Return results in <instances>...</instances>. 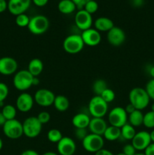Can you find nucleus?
I'll return each mask as SVG.
<instances>
[{"mask_svg":"<svg viewBox=\"0 0 154 155\" xmlns=\"http://www.w3.org/2000/svg\"><path fill=\"white\" fill-rule=\"evenodd\" d=\"M129 103L132 104L136 110H143L149 104V95L146 93L145 89L141 87L133 88L128 95Z\"/></svg>","mask_w":154,"mask_h":155,"instance_id":"nucleus-1","label":"nucleus"},{"mask_svg":"<svg viewBox=\"0 0 154 155\" xmlns=\"http://www.w3.org/2000/svg\"><path fill=\"white\" fill-rule=\"evenodd\" d=\"M33 76L27 70L17 71L13 78V85L16 89L26 92L33 86Z\"/></svg>","mask_w":154,"mask_h":155,"instance_id":"nucleus-2","label":"nucleus"},{"mask_svg":"<svg viewBox=\"0 0 154 155\" xmlns=\"http://www.w3.org/2000/svg\"><path fill=\"white\" fill-rule=\"evenodd\" d=\"M49 27V21L44 15H38L30 18L27 28L33 35H42L45 33Z\"/></svg>","mask_w":154,"mask_h":155,"instance_id":"nucleus-3","label":"nucleus"},{"mask_svg":"<svg viewBox=\"0 0 154 155\" xmlns=\"http://www.w3.org/2000/svg\"><path fill=\"white\" fill-rule=\"evenodd\" d=\"M84 46L85 44L81 35L79 34L69 35L63 42V50L68 54H78L84 48Z\"/></svg>","mask_w":154,"mask_h":155,"instance_id":"nucleus-4","label":"nucleus"},{"mask_svg":"<svg viewBox=\"0 0 154 155\" xmlns=\"http://www.w3.org/2000/svg\"><path fill=\"white\" fill-rule=\"evenodd\" d=\"M88 111L92 117L103 118L108 111V104L101 96L95 95L89 101Z\"/></svg>","mask_w":154,"mask_h":155,"instance_id":"nucleus-5","label":"nucleus"},{"mask_svg":"<svg viewBox=\"0 0 154 155\" xmlns=\"http://www.w3.org/2000/svg\"><path fill=\"white\" fill-rule=\"evenodd\" d=\"M42 124L36 117H29L23 123L24 135L29 139H34L41 133Z\"/></svg>","mask_w":154,"mask_h":155,"instance_id":"nucleus-6","label":"nucleus"},{"mask_svg":"<svg viewBox=\"0 0 154 155\" xmlns=\"http://www.w3.org/2000/svg\"><path fill=\"white\" fill-rule=\"evenodd\" d=\"M82 147L86 151L90 153H96L104 148V139L103 136L89 133L82 141Z\"/></svg>","mask_w":154,"mask_h":155,"instance_id":"nucleus-7","label":"nucleus"},{"mask_svg":"<svg viewBox=\"0 0 154 155\" xmlns=\"http://www.w3.org/2000/svg\"><path fill=\"white\" fill-rule=\"evenodd\" d=\"M2 130L5 136L10 139H18L24 135L23 124L17 119L6 121Z\"/></svg>","mask_w":154,"mask_h":155,"instance_id":"nucleus-8","label":"nucleus"},{"mask_svg":"<svg viewBox=\"0 0 154 155\" xmlns=\"http://www.w3.org/2000/svg\"><path fill=\"white\" fill-rule=\"evenodd\" d=\"M128 114L125 108L122 107H115L109 112L108 120L110 126L121 128L128 123Z\"/></svg>","mask_w":154,"mask_h":155,"instance_id":"nucleus-9","label":"nucleus"},{"mask_svg":"<svg viewBox=\"0 0 154 155\" xmlns=\"http://www.w3.org/2000/svg\"><path fill=\"white\" fill-rule=\"evenodd\" d=\"M56 95L51 90L47 89H40L35 93L34 101L41 107H50L53 105Z\"/></svg>","mask_w":154,"mask_h":155,"instance_id":"nucleus-10","label":"nucleus"},{"mask_svg":"<svg viewBox=\"0 0 154 155\" xmlns=\"http://www.w3.org/2000/svg\"><path fill=\"white\" fill-rule=\"evenodd\" d=\"M75 24L79 30H84L91 28L93 19L91 14L88 13L84 9L79 10L75 15Z\"/></svg>","mask_w":154,"mask_h":155,"instance_id":"nucleus-11","label":"nucleus"},{"mask_svg":"<svg viewBox=\"0 0 154 155\" xmlns=\"http://www.w3.org/2000/svg\"><path fill=\"white\" fill-rule=\"evenodd\" d=\"M34 98L28 92L20 94L16 99V108L22 113H27L32 110L34 104Z\"/></svg>","mask_w":154,"mask_h":155,"instance_id":"nucleus-12","label":"nucleus"},{"mask_svg":"<svg viewBox=\"0 0 154 155\" xmlns=\"http://www.w3.org/2000/svg\"><path fill=\"white\" fill-rule=\"evenodd\" d=\"M31 2L32 0H8V10L15 16L24 14L30 7Z\"/></svg>","mask_w":154,"mask_h":155,"instance_id":"nucleus-13","label":"nucleus"},{"mask_svg":"<svg viewBox=\"0 0 154 155\" xmlns=\"http://www.w3.org/2000/svg\"><path fill=\"white\" fill-rule=\"evenodd\" d=\"M57 150L60 155H73L76 150V145L72 139L63 136L57 143Z\"/></svg>","mask_w":154,"mask_h":155,"instance_id":"nucleus-14","label":"nucleus"},{"mask_svg":"<svg viewBox=\"0 0 154 155\" xmlns=\"http://www.w3.org/2000/svg\"><path fill=\"white\" fill-rule=\"evenodd\" d=\"M150 143L149 133L146 131L137 132L131 140V145L134 147L136 151H144Z\"/></svg>","mask_w":154,"mask_h":155,"instance_id":"nucleus-15","label":"nucleus"},{"mask_svg":"<svg viewBox=\"0 0 154 155\" xmlns=\"http://www.w3.org/2000/svg\"><path fill=\"white\" fill-rule=\"evenodd\" d=\"M18 68V64L11 57H2L0 59V74L10 76L14 74Z\"/></svg>","mask_w":154,"mask_h":155,"instance_id":"nucleus-16","label":"nucleus"},{"mask_svg":"<svg viewBox=\"0 0 154 155\" xmlns=\"http://www.w3.org/2000/svg\"><path fill=\"white\" fill-rule=\"evenodd\" d=\"M107 39L110 45L113 46H119L124 43L126 36L122 29L114 26L111 30L107 32Z\"/></svg>","mask_w":154,"mask_h":155,"instance_id":"nucleus-17","label":"nucleus"},{"mask_svg":"<svg viewBox=\"0 0 154 155\" xmlns=\"http://www.w3.org/2000/svg\"><path fill=\"white\" fill-rule=\"evenodd\" d=\"M81 37L85 45L88 46H96L101 42V33L96 29L90 28L84 30L82 33Z\"/></svg>","mask_w":154,"mask_h":155,"instance_id":"nucleus-18","label":"nucleus"},{"mask_svg":"<svg viewBox=\"0 0 154 155\" xmlns=\"http://www.w3.org/2000/svg\"><path fill=\"white\" fill-rule=\"evenodd\" d=\"M107 124L104 118L92 117L88 128L89 129L90 133L103 136L106 129L107 128Z\"/></svg>","mask_w":154,"mask_h":155,"instance_id":"nucleus-19","label":"nucleus"},{"mask_svg":"<svg viewBox=\"0 0 154 155\" xmlns=\"http://www.w3.org/2000/svg\"><path fill=\"white\" fill-rule=\"evenodd\" d=\"M114 27V23L110 18L106 17H100L95 21V29L98 31L108 32Z\"/></svg>","mask_w":154,"mask_h":155,"instance_id":"nucleus-20","label":"nucleus"},{"mask_svg":"<svg viewBox=\"0 0 154 155\" xmlns=\"http://www.w3.org/2000/svg\"><path fill=\"white\" fill-rule=\"evenodd\" d=\"M91 118L85 113H78L72 117V124L75 129H87Z\"/></svg>","mask_w":154,"mask_h":155,"instance_id":"nucleus-21","label":"nucleus"},{"mask_svg":"<svg viewBox=\"0 0 154 155\" xmlns=\"http://www.w3.org/2000/svg\"><path fill=\"white\" fill-rule=\"evenodd\" d=\"M43 62L39 58H33L29 62L27 71L34 77H37L40 75L43 71Z\"/></svg>","mask_w":154,"mask_h":155,"instance_id":"nucleus-22","label":"nucleus"},{"mask_svg":"<svg viewBox=\"0 0 154 155\" xmlns=\"http://www.w3.org/2000/svg\"><path fill=\"white\" fill-rule=\"evenodd\" d=\"M57 8L60 13L69 15L73 13L77 8L72 0H61L57 5Z\"/></svg>","mask_w":154,"mask_h":155,"instance_id":"nucleus-23","label":"nucleus"},{"mask_svg":"<svg viewBox=\"0 0 154 155\" xmlns=\"http://www.w3.org/2000/svg\"><path fill=\"white\" fill-rule=\"evenodd\" d=\"M53 105L54 106V107H55L57 111L64 112L67 110L69 107V99L65 95H56Z\"/></svg>","mask_w":154,"mask_h":155,"instance_id":"nucleus-24","label":"nucleus"},{"mask_svg":"<svg viewBox=\"0 0 154 155\" xmlns=\"http://www.w3.org/2000/svg\"><path fill=\"white\" fill-rule=\"evenodd\" d=\"M104 139L106 140L110 141V142H113L121 137V130L120 128L113 127V126H109L106 129L104 135H103Z\"/></svg>","mask_w":154,"mask_h":155,"instance_id":"nucleus-25","label":"nucleus"},{"mask_svg":"<svg viewBox=\"0 0 154 155\" xmlns=\"http://www.w3.org/2000/svg\"><path fill=\"white\" fill-rule=\"evenodd\" d=\"M128 124H131L134 127H138L143 125V114L142 110H135L133 113L128 115Z\"/></svg>","mask_w":154,"mask_h":155,"instance_id":"nucleus-26","label":"nucleus"},{"mask_svg":"<svg viewBox=\"0 0 154 155\" xmlns=\"http://www.w3.org/2000/svg\"><path fill=\"white\" fill-rule=\"evenodd\" d=\"M121 130V137L123 138L125 140H132L134 136H135L136 131L135 128L131 125V124H128L123 126L120 128Z\"/></svg>","mask_w":154,"mask_h":155,"instance_id":"nucleus-27","label":"nucleus"},{"mask_svg":"<svg viewBox=\"0 0 154 155\" xmlns=\"http://www.w3.org/2000/svg\"><path fill=\"white\" fill-rule=\"evenodd\" d=\"M1 112L6 120H11L15 119L16 117L17 108L16 107L11 105V104H6V105L3 106Z\"/></svg>","mask_w":154,"mask_h":155,"instance_id":"nucleus-28","label":"nucleus"},{"mask_svg":"<svg viewBox=\"0 0 154 155\" xmlns=\"http://www.w3.org/2000/svg\"><path fill=\"white\" fill-rule=\"evenodd\" d=\"M107 83L105 80H97L94 82L93 85H92V90L93 92L95 94V95L98 96H101V94L103 93L104 90L107 89Z\"/></svg>","mask_w":154,"mask_h":155,"instance_id":"nucleus-29","label":"nucleus"},{"mask_svg":"<svg viewBox=\"0 0 154 155\" xmlns=\"http://www.w3.org/2000/svg\"><path fill=\"white\" fill-rule=\"evenodd\" d=\"M63 137L61 132L57 129H51L47 133V138L48 141L52 143H57L61 140Z\"/></svg>","mask_w":154,"mask_h":155,"instance_id":"nucleus-30","label":"nucleus"},{"mask_svg":"<svg viewBox=\"0 0 154 155\" xmlns=\"http://www.w3.org/2000/svg\"><path fill=\"white\" fill-rule=\"evenodd\" d=\"M143 125L146 128L154 129V112L152 110L146 112L143 114Z\"/></svg>","mask_w":154,"mask_h":155,"instance_id":"nucleus-31","label":"nucleus"},{"mask_svg":"<svg viewBox=\"0 0 154 155\" xmlns=\"http://www.w3.org/2000/svg\"><path fill=\"white\" fill-rule=\"evenodd\" d=\"M30 18L25 13L21 14V15H17L15 18V23L20 27H27L30 23Z\"/></svg>","mask_w":154,"mask_h":155,"instance_id":"nucleus-32","label":"nucleus"},{"mask_svg":"<svg viewBox=\"0 0 154 155\" xmlns=\"http://www.w3.org/2000/svg\"><path fill=\"white\" fill-rule=\"evenodd\" d=\"M101 97L105 102L108 104V103L112 102L115 99L116 95H115V92H113V90H112L110 88H107L106 90L103 92V93L101 95Z\"/></svg>","mask_w":154,"mask_h":155,"instance_id":"nucleus-33","label":"nucleus"},{"mask_svg":"<svg viewBox=\"0 0 154 155\" xmlns=\"http://www.w3.org/2000/svg\"><path fill=\"white\" fill-rule=\"evenodd\" d=\"M83 9L85 10L88 13L92 15V14H95L98 11V4L95 0H91L84 6V8Z\"/></svg>","mask_w":154,"mask_h":155,"instance_id":"nucleus-34","label":"nucleus"},{"mask_svg":"<svg viewBox=\"0 0 154 155\" xmlns=\"http://www.w3.org/2000/svg\"><path fill=\"white\" fill-rule=\"evenodd\" d=\"M9 93V89L7 85L0 82V103H2L7 98Z\"/></svg>","mask_w":154,"mask_h":155,"instance_id":"nucleus-35","label":"nucleus"},{"mask_svg":"<svg viewBox=\"0 0 154 155\" xmlns=\"http://www.w3.org/2000/svg\"><path fill=\"white\" fill-rule=\"evenodd\" d=\"M145 90L149 95V98L154 101V79H151L147 82Z\"/></svg>","mask_w":154,"mask_h":155,"instance_id":"nucleus-36","label":"nucleus"},{"mask_svg":"<svg viewBox=\"0 0 154 155\" xmlns=\"http://www.w3.org/2000/svg\"><path fill=\"white\" fill-rule=\"evenodd\" d=\"M36 117L39 120V122L43 125V124H46L49 122L50 120H51V115H50V114L48 112L42 111L40 113H39V114H38V116Z\"/></svg>","mask_w":154,"mask_h":155,"instance_id":"nucleus-37","label":"nucleus"},{"mask_svg":"<svg viewBox=\"0 0 154 155\" xmlns=\"http://www.w3.org/2000/svg\"><path fill=\"white\" fill-rule=\"evenodd\" d=\"M87 135L88 133L86 129H75V137L77 138L79 140L82 141L87 136Z\"/></svg>","mask_w":154,"mask_h":155,"instance_id":"nucleus-38","label":"nucleus"},{"mask_svg":"<svg viewBox=\"0 0 154 155\" xmlns=\"http://www.w3.org/2000/svg\"><path fill=\"white\" fill-rule=\"evenodd\" d=\"M122 153L125 155H134L136 154V149L131 144H128L123 147Z\"/></svg>","mask_w":154,"mask_h":155,"instance_id":"nucleus-39","label":"nucleus"},{"mask_svg":"<svg viewBox=\"0 0 154 155\" xmlns=\"http://www.w3.org/2000/svg\"><path fill=\"white\" fill-rule=\"evenodd\" d=\"M79 10L84 8V6L91 0H72Z\"/></svg>","mask_w":154,"mask_h":155,"instance_id":"nucleus-40","label":"nucleus"},{"mask_svg":"<svg viewBox=\"0 0 154 155\" xmlns=\"http://www.w3.org/2000/svg\"><path fill=\"white\" fill-rule=\"evenodd\" d=\"M145 155H154V143L151 142L149 145L147 146V148L144 150Z\"/></svg>","mask_w":154,"mask_h":155,"instance_id":"nucleus-41","label":"nucleus"},{"mask_svg":"<svg viewBox=\"0 0 154 155\" xmlns=\"http://www.w3.org/2000/svg\"><path fill=\"white\" fill-rule=\"evenodd\" d=\"M33 3L38 7H44L48 2V0H32Z\"/></svg>","mask_w":154,"mask_h":155,"instance_id":"nucleus-42","label":"nucleus"},{"mask_svg":"<svg viewBox=\"0 0 154 155\" xmlns=\"http://www.w3.org/2000/svg\"><path fill=\"white\" fill-rule=\"evenodd\" d=\"M95 155H114V154H113L111 151H109V150L102 148V149H101L100 151H97V152L95 154Z\"/></svg>","mask_w":154,"mask_h":155,"instance_id":"nucleus-43","label":"nucleus"},{"mask_svg":"<svg viewBox=\"0 0 154 155\" xmlns=\"http://www.w3.org/2000/svg\"><path fill=\"white\" fill-rule=\"evenodd\" d=\"M8 9V2L6 0H0V13H2Z\"/></svg>","mask_w":154,"mask_h":155,"instance_id":"nucleus-44","label":"nucleus"},{"mask_svg":"<svg viewBox=\"0 0 154 155\" xmlns=\"http://www.w3.org/2000/svg\"><path fill=\"white\" fill-rule=\"evenodd\" d=\"M125 110V111H126V113L128 114V115H129V114H131V113H133V112H134L136 109H135V107L132 105V104H130L129 103V104H128L126 105Z\"/></svg>","mask_w":154,"mask_h":155,"instance_id":"nucleus-45","label":"nucleus"},{"mask_svg":"<svg viewBox=\"0 0 154 155\" xmlns=\"http://www.w3.org/2000/svg\"><path fill=\"white\" fill-rule=\"evenodd\" d=\"M21 155H39V154L37 152V151H35V150L28 149L23 151V152L21 154Z\"/></svg>","mask_w":154,"mask_h":155,"instance_id":"nucleus-46","label":"nucleus"},{"mask_svg":"<svg viewBox=\"0 0 154 155\" xmlns=\"http://www.w3.org/2000/svg\"><path fill=\"white\" fill-rule=\"evenodd\" d=\"M131 2L135 7H140L143 4V0H131Z\"/></svg>","mask_w":154,"mask_h":155,"instance_id":"nucleus-47","label":"nucleus"},{"mask_svg":"<svg viewBox=\"0 0 154 155\" xmlns=\"http://www.w3.org/2000/svg\"><path fill=\"white\" fill-rule=\"evenodd\" d=\"M6 119L5 118V117L3 116V114H2V112H0V127H3L4 124H5Z\"/></svg>","mask_w":154,"mask_h":155,"instance_id":"nucleus-48","label":"nucleus"},{"mask_svg":"<svg viewBox=\"0 0 154 155\" xmlns=\"http://www.w3.org/2000/svg\"><path fill=\"white\" fill-rule=\"evenodd\" d=\"M148 72H149V76L152 77V79H154V65H152V66H151L150 68H149Z\"/></svg>","mask_w":154,"mask_h":155,"instance_id":"nucleus-49","label":"nucleus"},{"mask_svg":"<svg viewBox=\"0 0 154 155\" xmlns=\"http://www.w3.org/2000/svg\"><path fill=\"white\" fill-rule=\"evenodd\" d=\"M40 83V80L38 77H33V86H38Z\"/></svg>","mask_w":154,"mask_h":155,"instance_id":"nucleus-50","label":"nucleus"},{"mask_svg":"<svg viewBox=\"0 0 154 155\" xmlns=\"http://www.w3.org/2000/svg\"><path fill=\"white\" fill-rule=\"evenodd\" d=\"M149 136H150V139H151V142L154 143V130H152V131L149 133Z\"/></svg>","mask_w":154,"mask_h":155,"instance_id":"nucleus-51","label":"nucleus"},{"mask_svg":"<svg viewBox=\"0 0 154 155\" xmlns=\"http://www.w3.org/2000/svg\"><path fill=\"white\" fill-rule=\"evenodd\" d=\"M42 155H58V154L55 152H53V151H47V152H45Z\"/></svg>","mask_w":154,"mask_h":155,"instance_id":"nucleus-52","label":"nucleus"},{"mask_svg":"<svg viewBox=\"0 0 154 155\" xmlns=\"http://www.w3.org/2000/svg\"><path fill=\"white\" fill-rule=\"evenodd\" d=\"M2 147H3V142L1 138H0V151L2 149Z\"/></svg>","mask_w":154,"mask_h":155,"instance_id":"nucleus-53","label":"nucleus"},{"mask_svg":"<svg viewBox=\"0 0 154 155\" xmlns=\"http://www.w3.org/2000/svg\"><path fill=\"white\" fill-rule=\"evenodd\" d=\"M151 110H152V111H153V112H154V102L152 103V105H151Z\"/></svg>","mask_w":154,"mask_h":155,"instance_id":"nucleus-54","label":"nucleus"},{"mask_svg":"<svg viewBox=\"0 0 154 155\" xmlns=\"http://www.w3.org/2000/svg\"><path fill=\"white\" fill-rule=\"evenodd\" d=\"M134 155H145V154H143V153H136Z\"/></svg>","mask_w":154,"mask_h":155,"instance_id":"nucleus-55","label":"nucleus"},{"mask_svg":"<svg viewBox=\"0 0 154 155\" xmlns=\"http://www.w3.org/2000/svg\"><path fill=\"white\" fill-rule=\"evenodd\" d=\"M116 155H125V154H124V153L121 152V153H118V154H116Z\"/></svg>","mask_w":154,"mask_h":155,"instance_id":"nucleus-56","label":"nucleus"},{"mask_svg":"<svg viewBox=\"0 0 154 155\" xmlns=\"http://www.w3.org/2000/svg\"><path fill=\"white\" fill-rule=\"evenodd\" d=\"M0 59H1V57H0Z\"/></svg>","mask_w":154,"mask_h":155,"instance_id":"nucleus-57","label":"nucleus"}]
</instances>
